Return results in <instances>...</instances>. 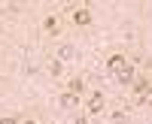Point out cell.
Segmentation results:
<instances>
[{"instance_id":"6da1fadb","label":"cell","mask_w":152,"mask_h":124,"mask_svg":"<svg viewBox=\"0 0 152 124\" xmlns=\"http://www.w3.org/2000/svg\"><path fill=\"white\" fill-rule=\"evenodd\" d=\"M110 70H113V76H116L119 82H131L134 79V67L128 64V61H125V58H110Z\"/></svg>"},{"instance_id":"3957f363","label":"cell","mask_w":152,"mask_h":124,"mask_svg":"<svg viewBox=\"0 0 152 124\" xmlns=\"http://www.w3.org/2000/svg\"><path fill=\"white\" fill-rule=\"evenodd\" d=\"M137 100L152 106V85H146V82H137Z\"/></svg>"},{"instance_id":"7a4b0ae2","label":"cell","mask_w":152,"mask_h":124,"mask_svg":"<svg viewBox=\"0 0 152 124\" xmlns=\"http://www.w3.org/2000/svg\"><path fill=\"white\" fill-rule=\"evenodd\" d=\"M58 106H61V109H76V106H79V94L64 91V94L58 97Z\"/></svg>"},{"instance_id":"8fae6325","label":"cell","mask_w":152,"mask_h":124,"mask_svg":"<svg viewBox=\"0 0 152 124\" xmlns=\"http://www.w3.org/2000/svg\"><path fill=\"white\" fill-rule=\"evenodd\" d=\"M0 124H18L15 118H3V121H0Z\"/></svg>"},{"instance_id":"5b68a950","label":"cell","mask_w":152,"mask_h":124,"mask_svg":"<svg viewBox=\"0 0 152 124\" xmlns=\"http://www.w3.org/2000/svg\"><path fill=\"white\" fill-rule=\"evenodd\" d=\"M73 55H76V48H73V45H67V43L58 48V61H61V64H64V61H70Z\"/></svg>"},{"instance_id":"277c9868","label":"cell","mask_w":152,"mask_h":124,"mask_svg":"<svg viewBox=\"0 0 152 124\" xmlns=\"http://www.w3.org/2000/svg\"><path fill=\"white\" fill-rule=\"evenodd\" d=\"M100 109H104V94H91V100H88V112H91V115H97L100 112Z\"/></svg>"},{"instance_id":"30bf717a","label":"cell","mask_w":152,"mask_h":124,"mask_svg":"<svg viewBox=\"0 0 152 124\" xmlns=\"http://www.w3.org/2000/svg\"><path fill=\"white\" fill-rule=\"evenodd\" d=\"M46 30H58V21L55 18H46Z\"/></svg>"},{"instance_id":"4fadbf2b","label":"cell","mask_w":152,"mask_h":124,"mask_svg":"<svg viewBox=\"0 0 152 124\" xmlns=\"http://www.w3.org/2000/svg\"><path fill=\"white\" fill-rule=\"evenodd\" d=\"M24 124H34V121H24Z\"/></svg>"},{"instance_id":"52a82bcc","label":"cell","mask_w":152,"mask_h":124,"mask_svg":"<svg viewBox=\"0 0 152 124\" xmlns=\"http://www.w3.org/2000/svg\"><path fill=\"white\" fill-rule=\"evenodd\" d=\"M125 121H128L125 112H113V124H125Z\"/></svg>"},{"instance_id":"8992f818","label":"cell","mask_w":152,"mask_h":124,"mask_svg":"<svg viewBox=\"0 0 152 124\" xmlns=\"http://www.w3.org/2000/svg\"><path fill=\"white\" fill-rule=\"evenodd\" d=\"M73 21L76 24H88V21H91V12H88V9H76L73 12Z\"/></svg>"},{"instance_id":"9c48e42d","label":"cell","mask_w":152,"mask_h":124,"mask_svg":"<svg viewBox=\"0 0 152 124\" xmlns=\"http://www.w3.org/2000/svg\"><path fill=\"white\" fill-rule=\"evenodd\" d=\"M61 70H64V64H61V61H52V73L55 76H61Z\"/></svg>"},{"instance_id":"ba28073f","label":"cell","mask_w":152,"mask_h":124,"mask_svg":"<svg viewBox=\"0 0 152 124\" xmlns=\"http://www.w3.org/2000/svg\"><path fill=\"white\" fill-rule=\"evenodd\" d=\"M70 91L79 94V91H82V79H73V82H70Z\"/></svg>"},{"instance_id":"7c38bea8","label":"cell","mask_w":152,"mask_h":124,"mask_svg":"<svg viewBox=\"0 0 152 124\" xmlns=\"http://www.w3.org/2000/svg\"><path fill=\"white\" fill-rule=\"evenodd\" d=\"M70 124H85V118H76V121H70Z\"/></svg>"}]
</instances>
